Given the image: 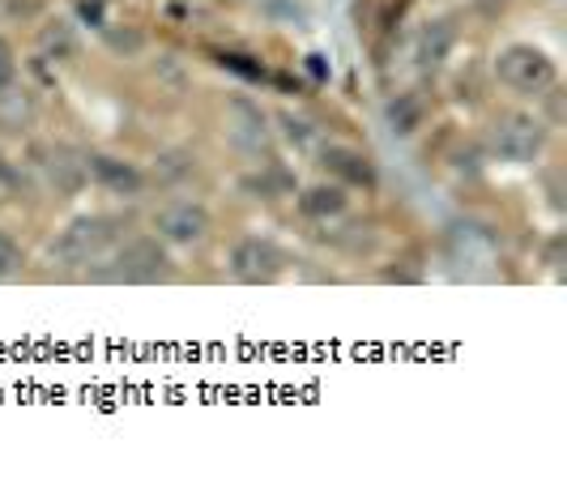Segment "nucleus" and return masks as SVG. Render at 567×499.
Segmentation results:
<instances>
[{
    "label": "nucleus",
    "mask_w": 567,
    "mask_h": 499,
    "mask_svg": "<svg viewBox=\"0 0 567 499\" xmlns=\"http://www.w3.org/2000/svg\"><path fill=\"white\" fill-rule=\"evenodd\" d=\"M495 73L508 90L520 94H546L555 85V60L534 43H512L495 55Z\"/></svg>",
    "instance_id": "f257e3e1"
},
{
    "label": "nucleus",
    "mask_w": 567,
    "mask_h": 499,
    "mask_svg": "<svg viewBox=\"0 0 567 499\" xmlns=\"http://www.w3.org/2000/svg\"><path fill=\"white\" fill-rule=\"evenodd\" d=\"M546 150V124L529 111H508L491 124V154L504 163H534Z\"/></svg>",
    "instance_id": "f03ea898"
},
{
    "label": "nucleus",
    "mask_w": 567,
    "mask_h": 499,
    "mask_svg": "<svg viewBox=\"0 0 567 499\" xmlns=\"http://www.w3.org/2000/svg\"><path fill=\"white\" fill-rule=\"evenodd\" d=\"M112 240L115 231L107 218H78L60 231V240L52 244V261H60V265H90V261L103 256V248Z\"/></svg>",
    "instance_id": "7ed1b4c3"
},
{
    "label": "nucleus",
    "mask_w": 567,
    "mask_h": 499,
    "mask_svg": "<svg viewBox=\"0 0 567 499\" xmlns=\"http://www.w3.org/2000/svg\"><path fill=\"white\" fill-rule=\"evenodd\" d=\"M171 274V256L163 248V240H133V244H124V248L115 252L112 269L103 277H112V282H158V277Z\"/></svg>",
    "instance_id": "20e7f679"
},
{
    "label": "nucleus",
    "mask_w": 567,
    "mask_h": 499,
    "mask_svg": "<svg viewBox=\"0 0 567 499\" xmlns=\"http://www.w3.org/2000/svg\"><path fill=\"white\" fill-rule=\"evenodd\" d=\"M223 124H227V138L235 150H244V154L269 150V115L252 99H230L223 111Z\"/></svg>",
    "instance_id": "39448f33"
},
{
    "label": "nucleus",
    "mask_w": 567,
    "mask_h": 499,
    "mask_svg": "<svg viewBox=\"0 0 567 499\" xmlns=\"http://www.w3.org/2000/svg\"><path fill=\"white\" fill-rule=\"evenodd\" d=\"M209 226H214L209 210L197 201H175L167 210H158V218H154V231L163 244H200L209 235Z\"/></svg>",
    "instance_id": "423d86ee"
},
{
    "label": "nucleus",
    "mask_w": 567,
    "mask_h": 499,
    "mask_svg": "<svg viewBox=\"0 0 567 499\" xmlns=\"http://www.w3.org/2000/svg\"><path fill=\"white\" fill-rule=\"evenodd\" d=\"M230 274L248 286H260V282H274L282 274V252L274 248L269 240H239L230 248Z\"/></svg>",
    "instance_id": "0eeeda50"
},
{
    "label": "nucleus",
    "mask_w": 567,
    "mask_h": 499,
    "mask_svg": "<svg viewBox=\"0 0 567 499\" xmlns=\"http://www.w3.org/2000/svg\"><path fill=\"white\" fill-rule=\"evenodd\" d=\"M85 166H90L94 184L107 189L112 196H142L145 175L133 163H124V159H115V154H94V159H85Z\"/></svg>",
    "instance_id": "6e6552de"
},
{
    "label": "nucleus",
    "mask_w": 567,
    "mask_h": 499,
    "mask_svg": "<svg viewBox=\"0 0 567 499\" xmlns=\"http://www.w3.org/2000/svg\"><path fill=\"white\" fill-rule=\"evenodd\" d=\"M43 175H48V184H52L60 196H73V193H82V184L90 180V166H85V159L78 150L52 145V150L43 154Z\"/></svg>",
    "instance_id": "1a4fd4ad"
},
{
    "label": "nucleus",
    "mask_w": 567,
    "mask_h": 499,
    "mask_svg": "<svg viewBox=\"0 0 567 499\" xmlns=\"http://www.w3.org/2000/svg\"><path fill=\"white\" fill-rule=\"evenodd\" d=\"M453 22H426L419 30V39H414V60H419V69H440L449 52H453Z\"/></svg>",
    "instance_id": "9d476101"
},
{
    "label": "nucleus",
    "mask_w": 567,
    "mask_h": 499,
    "mask_svg": "<svg viewBox=\"0 0 567 499\" xmlns=\"http://www.w3.org/2000/svg\"><path fill=\"white\" fill-rule=\"evenodd\" d=\"M320 163L329 166L338 180H346V184H363V189H371L375 184V171H371L368 154H359V150H346V145H329L324 154H320Z\"/></svg>",
    "instance_id": "9b49d317"
},
{
    "label": "nucleus",
    "mask_w": 567,
    "mask_h": 499,
    "mask_svg": "<svg viewBox=\"0 0 567 499\" xmlns=\"http://www.w3.org/2000/svg\"><path fill=\"white\" fill-rule=\"evenodd\" d=\"M299 210L308 218H338L341 210H346V193H341L338 184H316V189L299 196Z\"/></svg>",
    "instance_id": "f8f14e48"
},
{
    "label": "nucleus",
    "mask_w": 567,
    "mask_h": 499,
    "mask_svg": "<svg viewBox=\"0 0 567 499\" xmlns=\"http://www.w3.org/2000/svg\"><path fill=\"white\" fill-rule=\"evenodd\" d=\"M423 115H426V108L419 94H398V99L389 103V124H393L398 138H410V133L423 124Z\"/></svg>",
    "instance_id": "ddd939ff"
},
{
    "label": "nucleus",
    "mask_w": 567,
    "mask_h": 499,
    "mask_svg": "<svg viewBox=\"0 0 567 499\" xmlns=\"http://www.w3.org/2000/svg\"><path fill=\"white\" fill-rule=\"evenodd\" d=\"M30 111H34V103H30L27 90H13V82L0 90V129H22Z\"/></svg>",
    "instance_id": "4468645a"
},
{
    "label": "nucleus",
    "mask_w": 567,
    "mask_h": 499,
    "mask_svg": "<svg viewBox=\"0 0 567 499\" xmlns=\"http://www.w3.org/2000/svg\"><path fill=\"white\" fill-rule=\"evenodd\" d=\"M39 48L48 55H56V60H69V55L78 52V39H73V30L64 27V22H52V27L39 30Z\"/></svg>",
    "instance_id": "2eb2a0df"
},
{
    "label": "nucleus",
    "mask_w": 567,
    "mask_h": 499,
    "mask_svg": "<svg viewBox=\"0 0 567 499\" xmlns=\"http://www.w3.org/2000/svg\"><path fill=\"white\" fill-rule=\"evenodd\" d=\"M22 269V252H18V244L0 231V277H13Z\"/></svg>",
    "instance_id": "dca6fc26"
},
{
    "label": "nucleus",
    "mask_w": 567,
    "mask_h": 499,
    "mask_svg": "<svg viewBox=\"0 0 567 499\" xmlns=\"http://www.w3.org/2000/svg\"><path fill=\"white\" fill-rule=\"evenodd\" d=\"M13 73H18V64H13V52H9V43L0 39V90L13 82Z\"/></svg>",
    "instance_id": "f3484780"
},
{
    "label": "nucleus",
    "mask_w": 567,
    "mask_h": 499,
    "mask_svg": "<svg viewBox=\"0 0 567 499\" xmlns=\"http://www.w3.org/2000/svg\"><path fill=\"white\" fill-rule=\"evenodd\" d=\"M282 124H286V138L299 141V145L312 138V133H308V124H303V120H295V115H282Z\"/></svg>",
    "instance_id": "a211bd4d"
},
{
    "label": "nucleus",
    "mask_w": 567,
    "mask_h": 499,
    "mask_svg": "<svg viewBox=\"0 0 567 499\" xmlns=\"http://www.w3.org/2000/svg\"><path fill=\"white\" fill-rule=\"evenodd\" d=\"M495 4H504V0H483V9H495Z\"/></svg>",
    "instance_id": "6ab92c4d"
}]
</instances>
